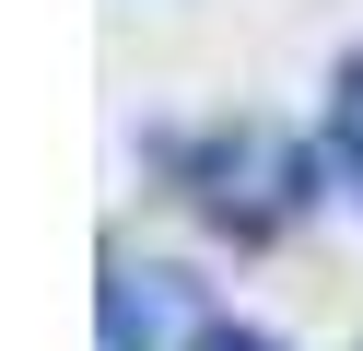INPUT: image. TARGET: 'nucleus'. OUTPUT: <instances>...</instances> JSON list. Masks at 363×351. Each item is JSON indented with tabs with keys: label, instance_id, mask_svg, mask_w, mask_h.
I'll return each mask as SVG.
<instances>
[{
	"label": "nucleus",
	"instance_id": "f257e3e1",
	"mask_svg": "<svg viewBox=\"0 0 363 351\" xmlns=\"http://www.w3.org/2000/svg\"><path fill=\"white\" fill-rule=\"evenodd\" d=\"M176 176H188V199L211 211V223H235V234L293 223V199H305V152L269 140V129H199V140H176Z\"/></svg>",
	"mask_w": 363,
	"mask_h": 351
},
{
	"label": "nucleus",
	"instance_id": "f03ea898",
	"mask_svg": "<svg viewBox=\"0 0 363 351\" xmlns=\"http://www.w3.org/2000/svg\"><path fill=\"white\" fill-rule=\"evenodd\" d=\"M176 328H188V281L176 269H106V351H164Z\"/></svg>",
	"mask_w": 363,
	"mask_h": 351
},
{
	"label": "nucleus",
	"instance_id": "7ed1b4c3",
	"mask_svg": "<svg viewBox=\"0 0 363 351\" xmlns=\"http://www.w3.org/2000/svg\"><path fill=\"white\" fill-rule=\"evenodd\" d=\"M316 164H328V176L363 199V59L340 70V94H328V140H316Z\"/></svg>",
	"mask_w": 363,
	"mask_h": 351
},
{
	"label": "nucleus",
	"instance_id": "20e7f679",
	"mask_svg": "<svg viewBox=\"0 0 363 351\" xmlns=\"http://www.w3.org/2000/svg\"><path fill=\"white\" fill-rule=\"evenodd\" d=\"M199 351H269L258 328H199Z\"/></svg>",
	"mask_w": 363,
	"mask_h": 351
}]
</instances>
